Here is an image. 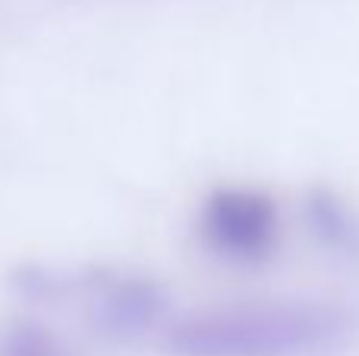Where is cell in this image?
<instances>
[{
	"mask_svg": "<svg viewBox=\"0 0 359 356\" xmlns=\"http://www.w3.org/2000/svg\"><path fill=\"white\" fill-rule=\"evenodd\" d=\"M356 315L328 303H252L196 313L164 338L170 356H331L353 344Z\"/></svg>",
	"mask_w": 359,
	"mask_h": 356,
	"instance_id": "1",
	"label": "cell"
},
{
	"mask_svg": "<svg viewBox=\"0 0 359 356\" xmlns=\"http://www.w3.org/2000/svg\"><path fill=\"white\" fill-rule=\"evenodd\" d=\"M0 356H76L50 328L19 319L0 328Z\"/></svg>",
	"mask_w": 359,
	"mask_h": 356,
	"instance_id": "5",
	"label": "cell"
},
{
	"mask_svg": "<svg viewBox=\"0 0 359 356\" xmlns=\"http://www.w3.org/2000/svg\"><path fill=\"white\" fill-rule=\"evenodd\" d=\"M16 290L44 303H82L88 325L111 341H139L158 331L170 315V294L161 284L123 271L57 275L50 268H22Z\"/></svg>",
	"mask_w": 359,
	"mask_h": 356,
	"instance_id": "2",
	"label": "cell"
},
{
	"mask_svg": "<svg viewBox=\"0 0 359 356\" xmlns=\"http://www.w3.org/2000/svg\"><path fill=\"white\" fill-rule=\"evenodd\" d=\"M280 218L271 196L259 189L224 186L202 202L198 237L215 256L227 262H265L278 246Z\"/></svg>",
	"mask_w": 359,
	"mask_h": 356,
	"instance_id": "3",
	"label": "cell"
},
{
	"mask_svg": "<svg viewBox=\"0 0 359 356\" xmlns=\"http://www.w3.org/2000/svg\"><path fill=\"white\" fill-rule=\"evenodd\" d=\"M306 221L325 246L347 252V256H359V214L341 196L316 189L306 199Z\"/></svg>",
	"mask_w": 359,
	"mask_h": 356,
	"instance_id": "4",
	"label": "cell"
}]
</instances>
